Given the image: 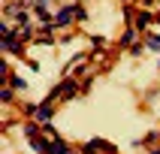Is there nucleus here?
Returning a JSON list of instances; mask_svg holds the SVG:
<instances>
[{
  "label": "nucleus",
  "mask_w": 160,
  "mask_h": 154,
  "mask_svg": "<svg viewBox=\"0 0 160 154\" xmlns=\"http://www.w3.org/2000/svg\"><path fill=\"white\" fill-rule=\"evenodd\" d=\"M82 154H115V151H112V145L103 142V139H88V142L82 145Z\"/></svg>",
  "instance_id": "obj_2"
},
{
  "label": "nucleus",
  "mask_w": 160,
  "mask_h": 154,
  "mask_svg": "<svg viewBox=\"0 0 160 154\" xmlns=\"http://www.w3.org/2000/svg\"><path fill=\"white\" fill-rule=\"evenodd\" d=\"M133 39H136V27H127V33H124V39H121V42H124V45H130Z\"/></svg>",
  "instance_id": "obj_6"
},
{
  "label": "nucleus",
  "mask_w": 160,
  "mask_h": 154,
  "mask_svg": "<svg viewBox=\"0 0 160 154\" xmlns=\"http://www.w3.org/2000/svg\"><path fill=\"white\" fill-rule=\"evenodd\" d=\"M33 115H36V124H48L52 121V115H54V109H52V103H42V106H36L33 109Z\"/></svg>",
  "instance_id": "obj_3"
},
{
  "label": "nucleus",
  "mask_w": 160,
  "mask_h": 154,
  "mask_svg": "<svg viewBox=\"0 0 160 154\" xmlns=\"http://www.w3.org/2000/svg\"><path fill=\"white\" fill-rule=\"evenodd\" d=\"M72 18H85V6H63L54 18V27H70Z\"/></svg>",
  "instance_id": "obj_1"
},
{
  "label": "nucleus",
  "mask_w": 160,
  "mask_h": 154,
  "mask_svg": "<svg viewBox=\"0 0 160 154\" xmlns=\"http://www.w3.org/2000/svg\"><path fill=\"white\" fill-rule=\"evenodd\" d=\"M148 45H151V48H157V52H160V36H148Z\"/></svg>",
  "instance_id": "obj_7"
},
{
  "label": "nucleus",
  "mask_w": 160,
  "mask_h": 154,
  "mask_svg": "<svg viewBox=\"0 0 160 154\" xmlns=\"http://www.w3.org/2000/svg\"><path fill=\"white\" fill-rule=\"evenodd\" d=\"M154 154H160V148H157V151H154Z\"/></svg>",
  "instance_id": "obj_9"
},
{
  "label": "nucleus",
  "mask_w": 160,
  "mask_h": 154,
  "mask_svg": "<svg viewBox=\"0 0 160 154\" xmlns=\"http://www.w3.org/2000/svg\"><path fill=\"white\" fill-rule=\"evenodd\" d=\"M52 154H72V148L63 139H52Z\"/></svg>",
  "instance_id": "obj_4"
},
{
  "label": "nucleus",
  "mask_w": 160,
  "mask_h": 154,
  "mask_svg": "<svg viewBox=\"0 0 160 154\" xmlns=\"http://www.w3.org/2000/svg\"><path fill=\"white\" fill-rule=\"evenodd\" d=\"M0 97H3V103H9V100H12V91H9V88H3V91H0Z\"/></svg>",
  "instance_id": "obj_8"
},
{
  "label": "nucleus",
  "mask_w": 160,
  "mask_h": 154,
  "mask_svg": "<svg viewBox=\"0 0 160 154\" xmlns=\"http://www.w3.org/2000/svg\"><path fill=\"white\" fill-rule=\"evenodd\" d=\"M148 24H151V15H148V12H139V18H136V30H145Z\"/></svg>",
  "instance_id": "obj_5"
}]
</instances>
